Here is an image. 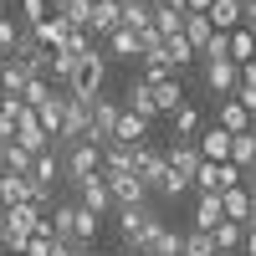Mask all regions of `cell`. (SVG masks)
I'll list each match as a JSON object with an SVG mask.
<instances>
[{
    "mask_svg": "<svg viewBox=\"0 0 256 256\" xmlns=\"http://www.w3.org/2000/svg\"><path fill=\"white\" fill-rule=\"evenodd\" d=\"M102 82H108V62H102V46H92L88 56H77L72 62V72H67V98H77V102H92V98H102Z\"/></svg>",
    "mask_w": 256,
    "mask_h": 256,
    "instance_id": "cell-1",
    "label": "cell"
},
{
    "mask_svg": "<svg viewBox=\"0 0 256 256\" xmlns=\"http://www.w3.org/2000/svg\"><path fill=\"white\" fill-rule=\"evenodd\" d=\"M159 226H164V220H159L148 205H118V236H123L128 251H144V241L154 236Z\"/></svg>",
    "mask_w": 256,
    "mask_h": 256,
    "instance_id": "cell-2",
    "label": "cell"
},
{
    "mask_svg": "<svg viewBox=\"0 0 256 256\" xmlns=\"http://www.w3.org/2000/svg\"><path fill=\"white\" fill-rule=\"evenodd\" d=\"M56 148V164H62V180L82 184L88 174H98V148L92 144H52Z\"/></svg>",
    "mask_w": 256,
    "mask_h": 256,
    "instance_id": "cell-3",
    "label": "cell"
},
{
    "mask_svg": "<svg viewBox=\"0 0 256 256\" xmlns=\"http://www.w3.org/2000/svg\"><path fill=\"white\" fill-rule=\"evenodd\" d=\"M102 184H108V200L113 205H148V184L138 174H128V169H98Z\"/></svg>",
    "mask_w": 256,
    "mask_h": 256,
    "instance_id": "cell-4",
    "label": "cell"
},
{
    "mask_svg": "<svg viewBox=\"0 0 256 256\" xmlns=\"http://www.w3.org/2000/svg\"><path fill=\"white\" fill-rule=\"evenodd\" d=\"M118 113H123V102H113V98H92V108H88V144H92V148H102V144L113 138Z\"/></svg>",
    "mask_w": 256,
    "mask_h": 256,
    "instance_id": "cell-5",
    "label": "cell"
},
{
    "mask_svg": "<svg viewBox=\"0 0 256 256\" xmlns=\"http://www.w3.org/2000/svg\"><path fill=\"white\" fill-rule=\"evenodd\" d=\"M159 154H164V169H169V174H180L184 184L195 180V169H200V154H195V138H174L169 148H159Z\"/></svg>",
    "mask_w": 256,
    "mask_h": 256,
    "instance_id": "cell-6",
    "label": "cell"
},
{
    "mask_svg": "<svg viewBox=\"0 0 256 256\" xmlns=\"http://www.w3.org/2000/svg\"><path fill=\"white\" fill-rule=\"evenodd\" d=\"M88 36H108L118 31V0H88V20H82Z\"/></svg>",
    "mask_w": 256,
    "mask_h": 256,
    "instance_id": "cell-7",
    "label": "cell"
},
{
    "mask_svg": "<svg viewBox=\"0 0 256 256\" xmlns=\"http://www.w3.org/2000/svg\"><path fill=\"white\" fill-rule=\"evenodd\" d=\"M195 154H200V164H226L230 159V134L226 128H205L195 138Z\"/></svg>",
    "mask_w": 256,
    "mask_h": 256,
    "instance_id": "cell-8",
    "label": "cell"
},
{
    "mask_svg": "<svg viewBox=\"0 0 256 256\" xmlns=\"http://www.w3.org/2000/svg\"><path fill=\"white\" fill-rule=\"evenodd\" d=\"M220 220L230 226H251V184H236L220 195Z\"/></svg>",
    "mask_w": 256,
    "mask_h": 256,
    "instance_id": "cell-9",
    "label": "cell"
},
{
    "mask_svg": "<svg viewBox=\"0 0 256 256\" xmlns=\"http://www.w3.org/2000/svg\"><path fill=\"white\" fill-rule=\"evenodd\" d=\"M77 205L82 210H92V216H108L113 210V200H108V184H102V174H88L77 184Z\"/></svg>",
    "mask_w": 256,
    "mask_h": 256,
    "instance_id": "cell-10",
    "label": "cell"
},
{
    "mask_svg": "<svg viewBox=\"0 0 256 256\" xmlns=\"http://www.w3.org/2000/svg\"><path fill=\"white\" fill-rule=\"evenodd\" d=\"M216 128H226L230 138H236V134H251V108H241L236 98H220V108H216Z\"/></svg>",
    "mask_w": 256,
    "mask_h": 256,
    "instance_id": "cell-11",
    "label": "cell"
},
{
    "mask_svg": "<svg viewBox=\"0 0 256 256\" xmlns=\"http://www.w3.org/2000/svg\"><path fill=\"white\" fill-rule=\"evenodd\" d=\"M148 102H154V113H174L180 102H184V82H180V77L148 82Z\"/></svg>",
    "mask_w": 256,
    "mask_h": 256,
    "instance_id": "cell-12",
    "label": "cell"
},
{
    "mask_svg": "<svg viewBox=\"0 0 256 256\" xmlns=\"http://www.w3.org/2000/svg\"><path fill=\"white\" fill-rule=\"evenodd\" d=\"M26 180L41 184V190H52L62 180V164H56V148H41V154H31V169H26Z\"/></svg>",
    "mask_w": 256,
    "mask_h": 256,
    "instance_id": "cell-13",
    "label": "cell"
},
{
    "mask_svg": "<svg viewBox=\"0 0 256 256\" xmlns=\"http://www.w3.org/2000/svg\"><path fill=\"white\" fill-rule=\"evenodd\" d=\"M205 88L216 98H230L236 92V62H205Z\"/></svg>",
    "mask_w": 256,
    "mask_h": 256,
    "instance_id": "cell-14",
    "label": "cell"
},
{
    "mask_svg": "<svg viewBox=\"0 0 256 256\" xmlns=\"http://www.w3.org/2000/svg\"><path fill=\"white\" fill-rule=\"evenodd\" d=\"M205 20H210V31H236L241 20H246V10L236 6V0H210V10H205Z\"/></svg>",
    "mask_w": 256,
    "mask_h": 256,
    "instance_id": "cell-15",
    "label": "cell"
},
{
    "mask_svg": "<svg viewBox=\"0 0 256 256\" xmlns=\"http://www.w3.org/2000/svg\"><path fill=\"white\" fill-rule=\"evenodd\" d=\"M108 144H148V123L138 118V113H118V123H113V138Z\"/></svg>",
    "mask_w": 256,
    "mask_h": 256,
    "instance_id": "cell-16",
    "label": "cell"
},
{
    "mask_svg": "<svg viewBox=\"0 0 256 256\" xmlns=\"http://www.w3.org/2000/svg\"><path fill=\"white\" fill-rule=\"evenodd\" d=\"M26 82H31V67L20 56H6V67H0V98H20Z\"/></svg>",
    "mask_w": 256,
    "mask_h": 256,
    "instance_id": "cell-17",
    "label": "cell"
},
{
    "mask_svg": "<svg viewBox=\"0 0 256 256\" xmlns=\"http://www.w3.org/2000/svg\"><path fill=\"white\" fill-rule=\"evenodd\" d=\"M62 108H67V92H52L46 102H41V108H31L36 113V123H41V134H46V138H56V128H62Z\"/></svg>",
    "mask_w": 256,
    "mask_h": 256,
    "instance_id": "cell-18",
    "label": "cell"
},
{
    "mask_svg": "<svg viewBox=\"0 0 256 256\" xmlns=\"http://www.w3.org/2000/svg\"><path fill=\"white\" fill-rule=\"evenodd\" d=\"M26 200H31V180H26V174H6V169H0V210L26 205Z\"/></svg>",
    "mask_w": 256,
    "mask_h": 256,
    "instance_id": "cell-19",
    "label": "cell"
},
{
    "mask_svg": "<svg viewBox=\"0 0 256 256\" xmlns=\"http://www.w3.org/2000/svg\"><path fill=\"white\" fill-rule=\"evenodd\" d=\"M216 226H220V195H195L190 230H216Z\"/></svg>",
    "mask_w": 256,
    "mask_h": 256,
    "instance_id": "cell-20",
    "label": "cell"
},
{
    "mask_svg": "<svg viewBox=\"0 0 256 256\" xmlns=\"http://www.w3.org/2000/svg\"><path fill=\"white\" fill-rule=\"evenodd\" d=\"M180 236H184V230H174V226H159L154 236L144 241V256H180Z\"/></svg>",
    "mask_w": 256,
    "mask_h": 256,
    "instance_id": "cell-21",
    "label": "cell"
},
{
    "mask_svg": "<svg viewBox=\"0 0 256 256\" xmlns=\"http://www.w3.org/2000/svg\"><path fill=\"white\" fill-rule=\"evenodd\" d=\"M169 123H174V134H180V138H195V134H200V108H195V102L184 98L180 108L169 113Z\"/></svg>",
    "mask_w": 256,
    "mask_h": 256,
    "instance_id": "cell-22",
    "label": "cell"
},
{
    "mask_svg": "<svg viewBox=\"0 0 256 256\" xmlns=\"http://www.w3.org/2000/svg\"><path fill=\"white\" fill-rule=\"evenodd\" d=\"M31 36H36V46L56 52V46H62V36H67V26H62L56 16H46V20H36V26H31Z\"/></svg>",
    "mask_w": 256,
    "mask_h": 256,
    "instance_id": "cell-23",
    "label": "cell"
},
{
    "mask_svg": "<svg viewBox=\"0 0 256 256\" xmlns=\"http://www.w3.org/2000/svg\"><path fill=\"white\" fill-rule=\"evenodd\" d=\"M123 108H128V113H138L144 123H148V118H159V113H154V102H148V82H138V77H134V88H128V102H123Z\"/></svg>",
    "mask_w": 256,
    "mask_h": 256,
    "instance_id": "cell-24",
    "label": "cell"
},
{
    "mask_svg": "<svg viewBox=\"0 0 256 256\" xmlns=\"http://www.w3.org/2000/svg\"><path fill=\"white\" fill-rule=\"evenodd\" d=\"M210 246H216V256H226V251H236V246H241V226H230V220H220L216 230H210Z\"/></svg>",
    "mask_w": 256,
    "mask_h": 256,
    "instance_id": "cell-25",
    "label": "cell"
},
{
    "mask_svg": "<svg viewBox=\"0 0 256 256\" xmlns=\"http://www.w3.org/2000/svg\"><path fill=\"white\" fill-rule=\"evenodd\" d=\"M138 62H144V77H138V82H164V77H174V72H169V62H164V52H159V46H154V52H144Z\"/></svg>",
    "mask_w": 256,
    "mask_h": 256,
    "instance_id": "cell-26",
    "label": "cell"
},
{
    "mask_svg": "<svg viewBox=\"0 0 256 256\" xmlns=\"http://www.w3.org/2000/svg\"><path fill=\"white\" fill-rule=\"evenodd\" d=\"M180 256H216L210 230H184V236H180Z\"/></svg>",
    "mask_w": 256,
    "mask_h": 256,
    "instance_id": "cell-27",
    "label": "cell"
},
{
    "mask_svg": "<svg viewBox=\"0 0 256 256\" xmlns=\"http://www.w3.org/2000/svg\"><path fill=\"white\" fill-rule=\"evenodd\" d=\"M108 52L113 56H138V31H128V26L108 31Z\"/></svg>",
    "mask_w": 256,
    "mask_h": 256,
    "instance_id": "cell-28",
    "label": "cell"
},
{
    "mask_svg": "<svg viewBox=\"0 0 256 256\" xmlns=\"http://www.w3.org/2000/svg\"><path fill=\"white\" fill-rule=\"evenodd\" d=\"M52 92H56V88H52V82H46V77H31V82H26V88H20V102H26V108H41V102H46Z\"/></svg>",
    "mask_w": 256,
    "mask_h": 256,
    "instance_id": "cell-29",
    "label": "cell"
},
{
    "mask_svg": "<svg viewBox=\"0 0 256 256\" xmlns=\"http://www.w3.org/2000/svg\"><path fill=\"white\" fill-rule=\"evenodd\" d=\"M16 41H20V26H16L10 16H0V52H6V56H16Z\"/></svg>",
    "mask_w": 256,
    "mask_h": 256,
    "instance_id": "cell-30",
    "label": "cell"
},
{
    "mask_svg": "<svg viewBox=\"0 0 256 256\" xmlns=\"http://www.w3.org/2000/svg\"><path fill=\"white\" fill-rule=\"evenodd\" d=\"M20 10H26V26H36V20L52 16V0H20Z\"/></svg>",
    "mask_w": 256,
    "mask_h": 256,
    "instance_id": "cell-31",
    "label": "cell"
},
{
    "mask_svg": "<svg viewBox=\"0 0 256 256\" xmlns=\"http://www.w3.org/2000/svg\"><path fill=\"white\" fill-rule=\"evenodd\" d=\"M154 6H164V10H184V0H154Z\"/></svg>",
    "mask_w": 256,
    "mask_h": 256,
    "instance_id": "cell-32",
    "label": "cell"
},
{
    "mask_svg": "<svg viewBox=\"0 0 256 256\" xmlns=\"http://www.w3.org/2000/svg\"><path fill=\"white\" fill-rule=\"evenodd\" d=\"M0 16H10V0H0Z\"/></svg>",
    "mask_w": 256,
    "mask_h": 256,
    "instance_id": "cell-33",
    "label": "cell"
},
{
    "mask_svg": "<svg viewBox=\"0 0 256 256\" xmlns=\"http://www.w3.org/2000/svg\"><path fill=\"white\" fill-rule=\"evenodd\" d=\"M0 230H6V210H0Z\"/></svg>",
    "mask_w": 256,
    "mask_h": 256,
    "instance_id": "cell-34",
    "label": "cell"
},
{
    "mask_svg": "<svg viewBox=\"0 0 256 256\" xmlns=\"http://www.w3.org/2000/svg\"><path fill=\"white\" fill-rule=\"evenodd\" d=\"M123 256H144V251H123Z\"/></svg>",
    "mask_w": 256,
    "mask_h": 256,
    "instance_id": "cell-35",
    "label": "cell"
},
{
    "mask_svg": "<svg viewBox=\"0 0 256 256\" xmlns=\"http://www.w3.org/2000/svg\"><path fill=\"white\" fill-rule=\"evenodd\" d=\"M0 67H6V52H0Z\"/></svg>",
    "mask_w": 256,
    "mask_h": 256,
    "instance_id": "cell-36",
    "label": "cell"
},
{
    "mask_svg": "<svg viewBox=\"0 0 256 256\" xmlns=\"http://www.w3.org/2000/svg\"><path fill=\"white\" fill-rule=\"evenodd\" d=\"M82 256H98V251H82Z\"/></svg>",
    "mask_w": 256,
    "mask_h": 256,
    "instance_id": "cell-37",
    "label": "cell"
}]
</instances>
